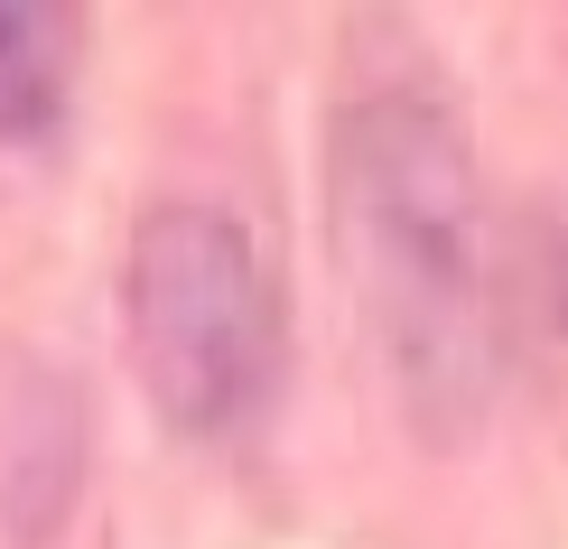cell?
Listing matches in <instances>:
<instances>
[{"label": "cell", "mask_w": 568, "mask_h": 549, "mask_svg": "<svg viewBox=\"0 0 568 549\" xmlns=\"http://www.w3.org/2000/svg\"><path fill=\"white\" fill-rule=\"evenodd\" d=\"M326 224L373 382L419 447H466L494 410V243L476 150L419 93H373L326 140Z\"/></svg>", "instance_id": "obj_1"}, {"label": "cell", "mask_w": 568, "mask_h": 549, "mask_svg": "<svg viewBox=\"0 0 568 549\" xmlns=\"http://www.w3.org/2000/svg\"><path fill=\"white\" fill-rule=\"evenodd\" d=\"M122 326L140 392L178 438H233L262 419L280 382V298L262 243L233 214L215 205L140 214L122 261Z\"/></svg>", "instance_id": "obj_2"}, {"label": "cell", "mask_w": 568, "mask_h": 549, "mask_svg": "<svg viewBox=\"0 0 568 549\" xmlns=\"http://www.w3.org/2000/svg\"><path fill=\"white\" fill-rule=\"evenodd\" d=\"M84 485V392L47 354H0V531L38 549Z\"/></svg>", "instance_id": "obj_3"}, {"label": "cell", "mask_w": 568, "mask_h": 549, "mask_svg": "<svg viewBox=\"0 0 568 549\" xmlns=\"http://www.w3.org/2000/svg\"><path fill=\"white\" fill-rule=\"evenodd\" d=\"M84 65V19L75 10H29L0 0V140H47L65 122V93Z\"/></svg>", "instance_id": "obj_4"}]
</instances>
